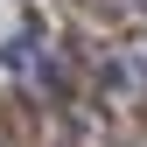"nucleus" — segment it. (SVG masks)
Listing matches in <instances>:
<instances>
[{
	"label": "nucleus",
	"instance_id": "1",
	"mask_svg": "<svg viewBox=\"0 0 147 147\" xmlns=\"http://www.w3.org/2000/svg\"><path fill=\"white\" fill-rule=\"evenodd\" d=\"M91 77H98L112 98H147V42H119V49H98V63H91Z\"/></svg>",
	"mask_w": 147,
	"mask_h": 147
},
{
	"label": "nucleus",
	"instance_id": "2",
	"mask_svg": "<svg viewBox=\"0 0 147 147\" xmlns=\"http://www.w3.org/2000/svg\"><path fill=\"white\" fill-rule=\"evenodd\" d=\"M35 63H42V28H21L0 42V70H14V77H35Z\"/></svg>",
	"mask_w": 147,
	"mask_h": 147
},
{
	"label": "nucleus",
	"instance_id": "3",
	"mask_svg": "<svg viewBox=\"0 0 147 147\" xmlns=\"http://www.w3.org/2000/svg\"><path fill=\"white\" fill-rule=\"evenodd\" d=\"M28 84H35V98H70V91H77V84H70V70H63V56H42Z\"/></svg>",
	"mask_w": 147,
	"mask_h": 147
},
{
	"label": "nucleus",
	"instance_id": "4",
	"mask_svg": "<svg viewBox=\"0 0 147 147\" xmlns=\"http://www.w3.org/2000/svg\"><path fill=\"white\" fill-rule=\"evenodd\" d=\"M119 7H133V14H147V0H119Z\"/></svg>",
	"mask_w": 147,
	"mask_h": 147
}]
</instances>
